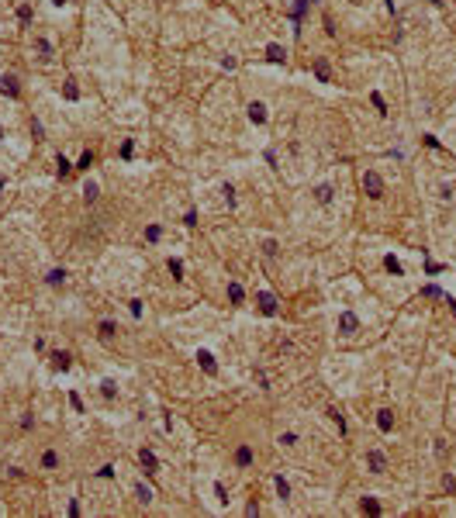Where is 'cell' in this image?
<instances>
[{"instance_id":"obj_1","label":"cell","mask_w":456,"mask_h":518,"mask_svg":"<svg viewBox=\"0 0 456 518\" xmlns=\"http://www.w3.org/2000/svg\"><path fill=\"white\" fill-rule=\"evenodd\" d=\"M363 190L366 197H384V180H380V173H363Z\"/></svg>"},{"instance_id":"obj_2","label":"cell","mask_w":456,"mask_h":518,"mask_svg":"<svg viewBox=\"0 0 456 518\" xmlns=\"http://www.w3.org/2000/svg\"><path fill=\"white\" fill-rule=\"evenodd\" d=\"M0 94L11 97V100H18V97H21V83H18V76H14V73H4V76H0Z\"/></svg>"},{"instance_id":"obj_3","label":"cell","mask_w":456,"mask_h":518,"mask_svg":"<svg viewBox=\"0 0 456 518\" xmlns=\"http://www.w3.org/2000/svg\"><path fill=\"white\" fill-rule=\"evenodd\" d=\"M256 304H259V311H263L266 318L277 314V297H273L270 290H259V294H256Z\"/></svg>"},{"instance_id":"obj_4","label":"cell","mask_w":456,"mask_h":518,"mask_svg":"<svg viewBox=\"0 0 456 518\" xmlns=\"http://www.w3.org/2000/svg\"><path fill=\"white\" fill-rule=\"evenodd\" d=\"M356 328H360V318H356L353 311H342V314H339V332H342V335H356Z\"/></svg>"},{"instance_id":"obj_5","label":"cell","mask_w":456,"mask_h":518,"mask_svg":"<svg viewBox=\"0 0 456 518\" xmlns=\"http://www.w3.org/2000/svg\"><path fill=\"white\" fill-rule=\"evenodd\" d=\"M246 111H249V121H252V125H266V104H263V100H252Z\"/></svg>"},{"instance_id":"obj_6","label":"cell","mask_w":456,"mask_h":518,"mask_svg":"<svg viewBox=\"0 0 456 518\" xmlns=\"http://www.w3.org/2000/svg\"><path fill=\"white\" fill-rule=\"evenodd\" d=\"M366 463H370L373 473H384V470H387V460H384V453H380V449H370V453H366Z\"/></svg>"},{"instance_id":"obj_7","label":"cell","mask_w":456,"mask_h":518,"mask_svg":"<svg viewBox=\"0 0 456 518\" xmlns=\"http://www.w3.org/2000/svg\"><path fill=\"white\" fill-rule=\"evenodd\" d=\"M197 363H201V370H204V373H211V377L218 373V363H214V356H211L208 349H197Z\"/></svg>"},{"instance_id":"obj_8","label":"cell","mask_w":456,"mask_h":518,"mask_svg":"<svg viewBox=\"0 0 456 518\" xmlns=\"http://www.w3.org/2000/svg\"><path fill=\"white\" fill-rule=\"evenodd\" d=\"M377 428H380V432H391V428H394V415H391L387 408L377 411Z\"/></svg>"},{"instance_id":"obj_9","label":"cell","mask_w":456,"mask_h":518,"mask_svg":"<svg viewBox=\"0 0 456 518\" xmlns=\"http://www.w3.org/2000/svg\"><path fill=\"white\" fill-rule=\"evenodd\" d=\"M66 276H69V273H66L62 266H56V269H49V276H45V284H49V287H62V284H66Z\"/></svg>"},{"instance_id":"obj_10","label":"cell","mask_w":456,"mask_h":518,"mask_svg":"<svg viewBox=\"0 0 456 518\" xmlns=\"http://www.w3.org/2000/svg\"><path fill=\"white\" fill-rule=\"evenodd\" d=\"M138 460H142V466H145V473H156V466H159V460H156V453H152V449H142V453H138Z\"/></svg>"},{"instance_id":"obj_11","label":"cell","mask_w":456,"mask_h":518,"mask_svg":"<svg viewBox=\"0 0 456 518\" xmlns=\"http://www.w3.org/2000/svg\"><path fill=\"white\" fill-rule=\"evenodd\" d=\"M49 360H52V370H69V363H73V356H69V352H52V356H49Z\"/></svg>"},{"instance_id":"obj_12","label":"cell","mask_w":456,"mask_h":518,"mask_svg":"<svg viewBox=\"0 0 456 518\" xmlns=\"http://www.w3.org/2000/svg\"><path fill=\"white\" fill-rule=\"evenodd\" d=\"M97 197H100V187H97L94 180H87V183H83V201H87V204H94Z\"/></svg>"},{"instance_id":"obj_13","label":"cell","mask_w":456,"mask_h":518,"mask_svg":"<svg viewBox=\"0 0 456 518\" xmlns=\"http://www.w3.org/2000/svg\"><path fill=\"white\" fill-rule=\"evenodd\" d=\"M332 193H335V190H332L328 183H322V187H315V201H318V204H328Z\"/></svg>"},{"instance_id":"obj_14","label":"cell","mask_w":456,"mask_h":518,"mask_svg":"<svg viewBox=\"0 0 456 518\" xmlns=\"http://www.w3.org/2000/svg\"><path fill=\"white\" fill-rule=\"evenodd\" d=\"M62 97L66 100H80V87H76L73 79H66V83H62Z\"/></svg>"},{"instance_id":"obj_15","label":"cell","mask_w":456,"mask_h":518,"mask_svg":"<svg viewBox=\"0 0 456 518\" xmlns=\"http://www.w3.org/2000/svg\"><path fill=\"white\" fill-rule=\"evenodd\" d=\"M266 59H270V62H284V59H287V52H284L280 45H266Z\"/></svg>"},{"instance_id":"obj_16","label":"cell","mask_w":456,"mask_h":518,"mask_svg":"<svg viewBox=\"0 0 456 518\" xmlns=\"http://www.w3.org/2000/svg\"><path fill=\"white\" fill-rule=\"evenodd\" d=\"M73 170H76V166L69 163V159H66V155H59V159H56V173H59V176H69Z\"/></svg>"},{"instance_id":"obj_17","label":"cell","mask_w":456,"mask_h":518,"mask_svg":"<svg viewBox=\"0 0 456 518\" xmlns=\"http://www.w3.org/2000/svg\"><path fill=\"white\" fill-rule=\"evenodd\" d=\"M228 297H232L235 304H242V297H246V290H242V284H235V280H232V284H228Z\"/></svg>"},{"instance_id":"obj_18","label":"cell","mask_w":456,"mask_h":518,"mask_svg":"<svg viewBox=\"0 0 456 518\" xmlns=\"http://www.w3.org/2000/svg\"><path fill=\"white\" fill-rule=\"evenodd\" d=\"M315 76H318V83H328V62L325 59L315 62Z\"/></svg>"},{"instance_id":"obj_19","label":"cell","mask_w":456,"mask_h":518,"mask_svg":"<svg viewBox=\"0 0 456 518\" xmlns=\"http://www.w3.org/2000/svg\"><path fill=\"white\" fill-rule=\"evenodd\" d=\"M35 45H38V52H42V56H38V59H42V62H49V59H52V45L45 42V38H38V42H35Z\"/></svg>"},{"instance_id":"obj_20","label":"cell","mask_w":456,"mask_h":518,"mask_svg":"<svg viewBox=\"0 0 456 518\" xmlns=\"http://www.w3.org/2000/svg\"><path fill=\"white\" fill-rule=\"evenodd\" d=\"M235 463H239V466H249V463H252V449H249V446H242V449L235 453Z\"/></svg>"},{"instance_id":"obj_21","label":"cell","mask_w":456,"mask_h":518,"mask_svg":"<svg viewBox=\"0 0 456 518\" xmlns=\"http://www.w3.org/2000/svg\"><path fill=\"white\" fill-rule=\"evenodd\" d=\"M360 508H363L366 515H380V504H377L373 498H363V501H360Z\"/></svg>"},{"instance_id":"obj_22","label":"cell","mask_w":456,"mask_h":518,"mask_svg":"<svg viewBox=\"0 0 456 518\" xmlns=\"http://www.w3.org/2000/svg\"><path fill=\"white\" fill-rule=\"evenodd\" d=\"M328 418L339 425V432H346V418H342V411H339V408H328Z\"/></svg>"},{"instance_id":"obj_23","label":"cell","mask_w":456,"mask_h":518,"mask_svg":"<svg viewBox=\"0 0 456 518\" xmlns=\"http://www.w3.org/2000/svg\"><path fill=\"white\" fill-rule=\"evenodd\" d=\"M273 484H277V494H280V498L287 501V498H290V484L284 480V477H277V480H273Z\"/></svg>"},{"instance_id":"obj_24","label":"cell","mask_w":456,"mask_h":518,"mask_svg":"<svg viewBox=\"0 0 456 518\" xmlns=\"http://www.w3.org/2000/svg\"><path fill=\"white\" fill-rule=\"evenodd\" d=\"M42 466H45V470H56V466H59V456H56V453L49 449V453L42 456Z\"/></svg>"},{"instance_id":"obj_25","label":"cell","mask_w":456,"mask_h":518,"mask_svg":"<svg viewBox=\"0 0 456 518\" xmlns=\"http://www.w3.org/2000/svg\"><path fill=\"white\" fill-rule=\"evenodd\" d=\"M135 498H138L142 504H149V501H152V491H149L145 484H138V487H135Z\"/></svg>"},{"instance_id":"obj_26","label":"cell","mask_w":456,"mask_h":518,"mask_svg":"<svg viewBox=\"0 0 456 518\" xmlns=\"http://www.w3.org/2000/svg\"><path fill=\"white\" fill-rule=\"evenodd\" d=\"M90 166H94V152L87 149V152L80 155V163H76V170H90Z\"/></svg>"},{"instance_id":"obj_27","label":"cell","mask_w":456,"mask_h":518,"mask_svg":"<svg viewBox=\"0 0 456 518\" xmlns=\"http://www.w3.org/2000/svg\"><path fill=\"white\" fill-rule=\"evenodd\" d=\"M384 266H387V269H391L394 276H401V273H404V269H401V263H398L394 256H387V259H384Z\"/></svg>"},{"instance_id":"obj_28","label":"cell","mask_w":456,"mask_h":518,"mask_svg":"<svg viewBox=\"0 0 456 518\" xmlns=\"http://www.w3.org/2000/svg\"><path fill=\"white\" fill-rule=\"evenodd\" d=\"M304 11H308V0H297L294 11H290V18H294V21H301V14H304Z\"/></svg>"},{"instance_id":"obj_29","label":"cell","mask_w":456,"mask_h":518,"mask_svg":"<svg viewBox=\"0 0 456 518\" xmlns=\"http://www.w3.org/2000/svg\"><path fill=\"white\" fill-rule=\"evenodd\" d=\"M100 394H104V397H114V394H118V387H114V380H104V384H100Z\"/></svg>"},{"instance_id":"obj_30","label":"cell","mask_w":456,"mask_h":518,"mask_svg":"<svg viewBox=\"0 0 456 518\" xmlns=\"http://www.w3.org/2000/svg\"><path fill=\"white\" fill-rule=\"evenodd\" d=\"M159 235H163V228H159V225H149V228H145V238H149V242H156Z\"/></svg>"},{"instance_id":"obj_31","label":"cell","mask_w":456,"mask_h":518,"mask_svg":"<svg viewBox=\"0 0 456 518\" xmlns=\"http://www.w3.org/2000/svg\"><path fill=\"white\" fill-rule=\"evenodd\" d=\"M18 21H21V24H28V21H31V7H28V4H21V7H18Z\"/></svg>"},{"instance_id":"obj_32","label":"cell","mask_w":456,"mask_h":518,"mask_svg":"<svg viewBox=\"0 0 456 518\" xmlns=\"http://www.w3.org/2000/svg\"><path fill=\"white\" fill-rule=\"evenodd\" d=\"M31 135H35V142H42V138H45V128H42V121H31Z\"/></svg>"},{"instance_id":"obj_33","label":"cell","mask_w":456,"mask_h":518,"mask_svg":"<svg viewBox=\"0 0 456 518\" xmlns=\"http://www.w3.org/2000/svg\"><path fill=\"white\" fill-rule=\"evenodd\" d=\"M221 193H225V201H228V204H235V187H232V183H225V187H221Z\"/></svg>"},{"instance_id":"obj_34","label":"cell","mask_w":456,"mask_h":518,"mask_svg":"<svg viewBox=\"0 0 456 518\" xmlns=\"http://www.w3.org/2000/svg\"><path fill=\"white\" fill-rule=\"evenodd\" d=\"M170 273L180 280V276H183V263H180V259H170Z\"/></svg>"},{"instance_id":"obj_35","label":"cell","mask_w":456,"mask_h":518,"mask_svg":"<svg viewBox=\"0 0 456 518\" xmlns=\"http://www.w3.org/2000/svg\"><path fill=\"white\" fill-rule=\"evenodd\" d=\"M214 498H218L221 504H228V491H225V484H214Z\"/></svg>"},{"instance_id":"obj_36","label":"cell","mask_w":456,"mask_h":518,"mask_svg":"<svg viewBox=\"0 0 456 518\" xmlns=\"http://www.w3.org/2000/svg\"><path fill=\"white\" fill-rule=\"evenodd\" d=\"M263 252H266V256H277V242H273V238H266V242H263Z\"/></svg>"},{"instance_id":"obj_37","label":"cell","mask_w":456,"mask_h":518,"mask_svg":"<svg viewBox=\"0 0 456 518\" xmlns=\"http://www.w3.org/2000/svg\"><path fill=\"white\" fill-rule=\"evenodd\" d=\"M100 335L111 339V335H114V322H100Z\"/></svg>"},{"instance_id":"obj_38","label":"cell","mask_w":456,"mask_h":518,"mask_svg":"<svg viewBox=\"0 0 456 518\" xmlns=\"http://www.w3.org/2000/svg\"><path fill=\"white\" fill-rule=\"evenodd\" d=\"M373 107H377L380 114H387V104H384V97H380V94H373Z\"/></svg>"},{"instance_id":"obj_39","label":"cell","mask_w":456,"mask_h":518,"mask_svg":"<svg viewBox=\"0 0 456 518\" xmlns=\"http://www.w3.org/2000/svg\"><path fill=\"white\" fill-rule=\"evenodd\" d=\"M97 477H104V480H111V477H114V466H111V463H107V466H100V470H97Z\"/></svg>"},{"instance_id":"obj_40","label":"cell","mask_w":456,"mask_h":518,"mask_svg":"<svg viewBox=\"0 0 456 518\" xmlns=\"http://www.w3.org/2000/svg\"><path fill=\"white\" fill-rule=\"evenodd\" d=\"M69 404H73L76 411H80V415H83V401H80V394H69Z\"/></svg>"},{"instance_id":"obj_41","label":"cell","mask_w":456,"mask_h":518,"mask_svg":"<svg viewBox=\"0 0 456 518\" xmlns=\"http://www.w3.org/2000/svg\"><path fill=\"white\" fill-rule=\"evenodd\" d=\"M132 152H135V142H132V138H128V142H125V145H121V155H125V159H132Z\"/></svg>"},{"instance_id":"obj_42","label":"cell","mask_w":456,"mask_h":518,"mask_svg":"<svg viewBox=\"0 0 456 518\" xmlns=\"http://www.w3.org/2000/svg\"><path fill=\"white\" fill-rule=\"evenodd\" d=\"M128 311H132L135 318H142V301H128Z\"/></svg>"},{"instance_id":"obj_43","label":"cell","mask_w":456,"mask_h":518,"mask_svg":"<svg viewBox=\"0 0 456 518\" xmlns=\"http://www.w3.org/2000/svg\"><path fill=\"white\" fill-rule=\"evenodd\" d=\"M280 442H284V446H294V442H297V435H294V432H284V435H280Z\"/></svg>"},{"instance_id":"obj_44","label":"cell","mask_w":456,"mask_h":518,"mask_svg":"<svg viewBox=\"0 0 456 518\" xmlns=\"http://www.w3.org/2000/svg\"><path fill=\"white\" fill-rule=\"evenodd\" d=\"M442 487H446V491H456V480H453V477H449V473L442 477Z\"/></svg>"},{"instance_id":"obj_45","label":"cell","mask_w":456,"mask_h":518,"mask_svg":"<svg viewBox=\"0 0 456 518\" xmlns=\"http://www.w3.org/2000/svg\"><path fill=\"white\" fill-rule=\"evenodd\" d=\"M349 4H356V7H360V4H366V0H349Z\"/></svg>"},{"instance_id":"obj_46","label":"cell","mask_w":456,"mask_h":518,"mask_svg":"<svg viewBox=\"0 0 456 518\" xmlns=\"http://www.w3.org/2000/svg\"><path fill=\"white\" fill-rule=\"evenodd\" d=\"M52 4H56V7H62V4H66V0H52Z\"/></svg>"},{"instance_id":"obj_47","label":"cell","mask_w":456,"mask_h":518,"mask_svg":"<svg viewBox=\"0 0 456 518\" xmlns=\"http://www.w3.org/2000/svg\"><path fill=\"white\" fill-rule=\"evenodd\" d=\"M0 142H4V125H0Z\"/></svg>"},{"instance_id":"obj_48","label":"cell","mask_w":456,"mask_h":518,"mask_svg":"<svg viewBox=\"0 0 456 518\" xmlns=\"http://www.w3.org/2000/svg\"><path fill=\"white\" fill-rule=\"evenodd\" d=\"M4 183H7V180H4V176H0V190H4Z\"/></svg>"}]
</instances>
